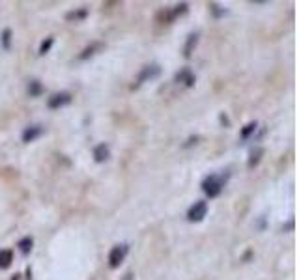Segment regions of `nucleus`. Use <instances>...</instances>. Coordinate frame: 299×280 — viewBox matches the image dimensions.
Returning <instances> with one entry per match:
<instances>
[{
  "instance_id": "1a4fd4ad",
  "label": "nucleus",
  "mask_w": 299,
  "mask_h": 280,
  "mask_svg": "<svg viewBox=\"0 0 299 280\" xmlns=\"http://www.w3.org/2000/svg\"><path fill=\"white\" fill-rule=\"evenodd\" d=\"M176 79H178L179 82H185L187 86H193V82H195V77L191 75V71H189V69H183L181 73H178Z\"/></svg>"
},
{
  "instance_id": "ddd939ff",
  "label": "nucleus",
  "mask_w": 299,
  "mask_h": 280,
  "mask_svg": "<svg viewBox=\"0 0 299 280\" xmlns=\"http://www.w3.org/2000/svg\"><path fill=\"white\" fill-rule=\"evenodd\" d=\"M28 93H30V95H40V93H42V84H40L38 80H32V82L28 84Z\"/></svg>"
},
{
  "instance_id": "a211bd4d",
  "label": "nucleus",
  "mask_w": 299,
  "mask_h": 280,
  "mask_svg": "<svg viewBox=\"0 0 299 280\" xmlns=\"http://www.w3.org/2000/svg\"><path fill=\"white\" fill-rule=\"evenodd\" d=\"M9 34H11L9 30H6V32H4V43H6V45L9 43Z\"/></svg>"
},
{
  "instance_id": "0eeeda50",
  "label": "nucleus",
  "mask_w": 299,
  "mask_h": 280,
  "mask_svg": "<svg viewBox=\"0 0 299 280\" xmlns=\"http://www.w3.org/2000/svg\"><path fill=\"white\" fill-rule=\"evenodd\" d=\"M94 159H95L97 162L107 161V159H109V146H107V144L95 146V150H94Z\"/></svg>"
},
{
  "instance_id": "f03ea898",
  "label": "nucleus",
  "mask_w": 299,
  "mask_h": 280,
  "mask_svg": "<svg viewBox=\"0 0 299 280\" xmlns=\"http://www.w3.org/2000/svg\"><path fill=\"white\" fill-rule=\"evenodd\" d=\"M206 213H208V202L198 200V202H195V204L189 207L187 219L191 222H200L206 217Z\"/></svg>"
},
{
  "instance_id": "dca6fc26",
  "label": "nucleus",
  "mask_w": 299,
  "mask_h": 280,
  "mask_svg": "<svg viewBox=\"0 0 299 280\" xmlns=\"http://www.w3.org/2000/svg\"><path fill=\"white\" fill-rule=\"evenodd\" d=\"M260 155H262V150H256V152L251 153V161H249V164L253 166V164H256L258 159H260Z\"/></svg>"
},
{
  "instance_id": "9b49d317",
  "label": "nucleus",
  "mask_w": 299,
  "mask_h": 280,
  "mask_svg": "<svg viewBox=\"0 0 299 280\" xmlns=\"http://www.w3.org/2000/svg\"><path fill=\"white\" fill-rule=\"evenodd\" d=\"M97 49H101V43H94L92 47H88V49H85L83 51V54H81V60H86L88 56H92V54H95V51Z\"/></svg>"
},
{
  "instance_id": "423d86ee",
  "label": "nucleus",
  "mask_w": 299,
  "mask_h": 280,
  "mask_svg": "<svg viewBox=\"0 0 299 280\" xmlns=\"http://www.w3.org/2000/svg\"><path fill=\"white\" fill-rule=\"evenodd\" d=\"M43 135L42 125H30L23 131V142H34L36 138H40Z\"/></svg>"
},
{
  "instance_id": "f257e3e1",
  "label": "nucleus",
  "mask_w": 299,
  "mask_h": 280,
  "mask_svg": "<svg viewBox=\"0 0 299 280\" xmlns=\"http://www.w3.org/2000/svg\"><path fill=\"white\" fill-rule=\"evenodd\" d=\"M226 178L228 176H224V174H212V176H208L204 179V183H202V191H204L206 195L210 196V198H215V196L221 195L222 187L226 183Z\"/></svg>"
},
{
  "instance_id": "f8f14e48",
  "label": "nucleus",
  "mask_w": 299,
  "mask_h": 280,
  "mask_svg": "<svg viewBox=\"0 0 299 280\" xmlns=\"http://www.w3.org/2000/svg\"><path fill=\"white\" fill-rule=\"evenodd\" d=\"M197 40H198V36L197 34H191L189 36V41H187V45H185V52H183V54H185V56H191V49H193V47H195V45H197Z\"/></svg>"
},
{
  "instance_id": "39448f33",
  "label": "nucleus",
  "mask_w": 299,
  "mask_h": 280,
  "mask_svg": "<svg viewBox=\"0 0 299 280\" xmlns=\"http://www.w3.org/2000/svg\"><path fill=\"white\" fill-rule=\"evenodd\" d=\"M159 73H161V68H159L157 64H152V66L142 68V71H140V75H138V79H137V86H140L142 82H146L148 79H155Z\"/></svg>"
},
{
  "instance_id": "4468645a",
  "label": "nucleus",
  "mask_w": 299,
  "mask_h": 280,
  "mask_svg": "<svg viewBox=\"0 0 299 280\" xmlns=\"http://www.w3.org/2000/svg\"><path fill=\"white\" fill-rule=\"evenodd\" d=\"M255 129H256V121H251V123L245 125V129L241 131V138H247L251 133H255Z\"/></svg>"
},
{
  "instance_id": "f3484780",
  "label": "nucleus",
  "mask_w": 299,
  "mask_h": 280,
  "mask_svg": "<svg viewBox=\"0 0 299 280\" xmlns=\"http://www.w3.org/2000/svg\"><path fill=\"white\" fill-rule=\"evenodd\" d=\"M83 17H86L85 9H83V11H79V13H69V15H68L69 21H71V19H75V21H77V19H83Z\"/></svg>"
},
{
  "instance_id": "20e7f679",
  "label": "nucleus",
  "mask_w": 299,
  "mask_h": 280,
  "mask_svg": "<svg viewBox=\"0 0 299 280\" xmlns=\"http://www.w3.org/2000/svg\"><path fill=\"white\" fill-rule=\"evenodd\" d=\"M71 103V93L68 92H60V93H54L49 97V109H60V107H64V105H68Z\"/></svg>"
},
{
  "instance_id": "2eb2a0df",
  "label": "nucleus",
  "mask_w": 299,
  "mask_h": 280,
  "mask_svg": "<svg viewBox=\"0 0 299 280\" xmlns=\"http://www.w3.org/2000/svg\"><path fill=\"white\" fill-rule=\"evenodd\" d=\"M51 45H52V38H47V41H43L42 47H40V54H45V52L51 49Z\"/></svg>"
},
{
  "instance_id": "9d476101",
  "label": "nucleus",
  "mask_w": 299,
  "mask_h": 280,
  "mask_svg": "<svg viewBox=\"0 0 299 280\" xmlns=\"http://www.w3.org/2000/svg\"><path fill=\"white\" fill-rule=\"evenodd\" d=\"M17 246L21 248V252H23V254H28V252H30V248H32V238L21 239Z\"/></svg>"
},
{
  "instance_id": "6e6552de",
  "label": "nucleus",
  "mask_w": 299,
  "mask_h": 280,
  "mask_svg": "<svg viewBox=\"0 0 299 280\" xmlns=\"http://www.w3.org/2000/svg\"><path fill=\"white\" fill-rule=\"evenodd\" d=\"M13 262V252L11 250H0V269H8Z\"/></svg>"
},
{
  "instance_id": "7ed1b4c3",
  "label": "nucleus",
  "mask_w": 299,
  "mask_h": 280,
  "mask_svg": "<svg viewBox=\"0 0 299 280\" xmlns=\"http://www.w3.org/2000/svg\"><path fill=\"white\" fill-rule=\"evenodd\" d=\"M129 246L128 245H116L112 246L111 254H109V265H111L112 269H116L120 263L124 262V258L128 254Z\"/></svg>"
}]
</instances>
